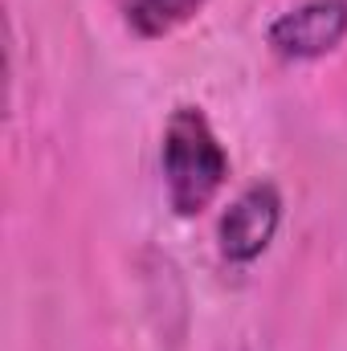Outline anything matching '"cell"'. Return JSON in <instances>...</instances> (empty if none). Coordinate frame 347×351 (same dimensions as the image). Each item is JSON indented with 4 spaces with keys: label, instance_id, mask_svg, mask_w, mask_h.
<instances>
[{
    "label": "cell",
    "instance_id": "cell-4",
    "mask_svg": "<svg viewBox=\"0 0 347 351\" xmlns=\"http://www.w3.org/2000/svg\"><path fill=\"white\" fill-rule=\"evenodd\" d=\"M200 4L204 0H127V16L139 25V33H168Z\"/></svg>",
    "mask_w": 347,
    "mask_h": 351
},
{
    "label": "cell",
    "instance_id": "cell-1",
    "mask_svg": "<svg viewBox=\"0 0 347 351\" xmlns=\"http://www.w3.org/2000/svg\"><path fill=\"white\" fill-rule=\"evenodd\" d=\"M160 164H164L168 204L176 208V217L204 213L229 176V156H225L221 139L213 135L204 110H196V106L172 110V119L164 127Z\"/></svg>",
    "mask_w": 347,
    "mask_h": 351
},
{
    "label": "cell",
    "instance_id": "cell-2",
    "mask_svg": "<svg viewBox=\"0 0 347 351\" xmlns=\"http://www.w3.org/2000/svg\"><path fill=\"white\" fill-rule=\"evenodd\" d=\"M270 45L282 58L307 62V58H323L331 49H339L347 37V0H307L290 12H282L270 25Z\"/></svg>",
    "mask_w": 347,
    "mask_h": 351
},
{
    "label": "cell",
    "instance_id": "cell-3",
    "mask_svg": "<svg viewBox=\"0 0 347 351\" xmlns=\"http://www.w3.org/2000/svg\"><path fill=\"white\" fill-rule=\"evenodd\" d=\"M278 225H282V196H278V188L274 184L246 188L221 217V229H217L221 254L241 265L254 262V258H261L270 250Z\"/></svg>",
    "mask_w": 347,
    "mask_h": 351
}]
</instances>
